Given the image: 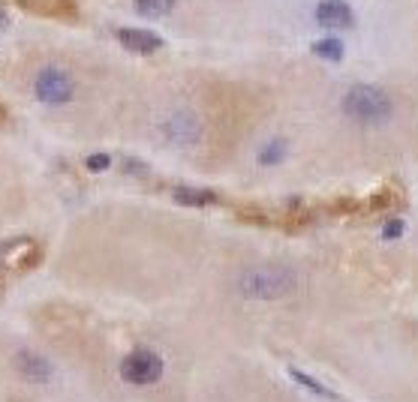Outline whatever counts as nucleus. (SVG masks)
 <instances>
[{
    "label": "nucleus",
    "mask_w": 418,
    "mask_h": 402,
    "mask_svg": "<svg viewBox=\"0 0 418 402\" xmlns=\"http://www.w3.org/2000/svg\"><path fill=\"white\" fill-rule=\"evenodd\" d=\"M392 112H394L392 99H388V94L379 87L356 85V87H349L346 96H343V114L361 126L385 123L388 117H392Z\"/></svg>",
    "instance_id": "f257e3e1"
},
{
    "label": "nucleus",
    "mask_w": 418,
    "mask_h": 402,
    "mask_svg": "<svg viewBox=\"0 0 418 402\" xmlns=\"http://www.w3.org/2000/svg\"><path fill=\"white\" fill-rule=\"evenodd\" d=\"M238 288H241L247 297L274 300V297H286L289 291L295 288V277H292L289 270H280V268L250 270V273H244V277H241Z\"/></svg>",
    "instance_id": "f03ea898"
},
{
    "label": "nucleus",
    "mask_w": 418,
    "mask_h": 402,
    "mask_svg": "<svg viewBox=\"0 0 418 402\" xmlns=\"http://www.w3.org/2000/svg\"><path fill=\"white\" fill-rule=\"evenodd\" d=\"M33 90H36V96H40L42 103L63 105V103H69V99H72V90H76V85H72V78H69L67 69L49 67V69H42L40 76H36Z\"/></svg>",
    "instance_id": "7ed1b4c3"
},
{
    "label": "nucleus",
    "mask_w": 418,
    "mask_h": 402,
    "mask_svg": "<svg viewBox=\"0 0 418 402\" xmlns=\"http://www.w3.org/2000/svg\"><path fill=\"white\" fill-rule=\"evenodd\" d=\"M121 376L130 385H153L162 376V358L148 349H139L121 360Z\"/></svg>",
    "instance_id": "20e7f679"
},
{
    "label": "nucleus",
    "mask_w": 418,
    "mask_h": 402,
    "mask_svg": "<svg viewBox=\"0 0 418 402\" xmlns=\"http://www.w3.org/2000/svg\"><path fill=\"white\" fill-rule=\"evenodd\" d=\"M18 6L42 18H60V21H76L78 6L72 0H18Z\"/></svg>",
    "instance_id": "39448f33"
},
{
    "label": "nucleus",
    "mask_w": 418,
    "mask_h": 402,
    "mask_svg": "<svg viewBox=\"0 0 418 402\" xmlns=\"http://www.w3.org/2000/svg\"><path fill=\"white\" fill-rule=\"evenodd\" d=\"M117 42L124 45V49H130L135 54H153L162 49V40L157 33L151 30H135V27H124V30H117Z\"/></svg>",
    "instance_id": "423d86ee"
},
{
    "label": "nucleus",
    "mask_w": 418,
    "mask_h": 402,
    "mask_svg": "<svg viewBox=\"0 0 418 402\" xmlns=\"http://www.w3.org/2000/svg\"><path fill=\"white\" fill-rule=\"evenodd\" d=\"M316 21L322 27H349L356 21V15H352L346 0H322V3L316 6Z\"/></svg>",
    "instance_id": "0eeeda50"
},
{
    "label": "nucleus",
    "mask_w": 418,
    "mask_h": 402,
    "mask_svg": "<svg viewBox=\"0 0 418 402\" xmlns=\"http://www.w3.org/2000/svg\"><path fill=\"white\" fill-rule=\"evenodd\" d=\"M166 139L169 141H175V144H193L199 139V123H196V117L193 114H187V112H178V114H172L169 121H166Z\"/></svg>",
    "instance_id": "6e6552de"
},
{
    "label": "nucleus",
    "mask_w": 418,
    "mask_h": 402,
    "mask_svg": "<svg viewBox=\"0 0 418 402\" xmlns=\"http://www.w3.org/2000/svg\"><path fill=\"white\" fill-rule=\"evenodd\" d=\"M15 363L22 367V376L33 378V381H49V376H51V367L40 358V354H33V351H18Z\"/></svg>",
    "instance_id": "1a4fd4ad"
},
{
    "label": "nucleus",
    "mask_w": 418,
    "mask_h": 402,
    "mask_svg": "<svg viewBox=\"0 0 418 402\" xmlns=\"http://www.w3.org/2000/svg\"><path fill=\"white\" fill-rule=\"evenodd\" d=\"M175 201L181 204H193V207H202V204H214L217 195L208 193V189H190V186H178L175 189Z\"/></svg>",
    "instance_id": "9d476101"
},
{
    "label": "nucleus",
    "mask_w": 418,
    "mask_h": 402,
    "mask_svg": "<svg viewBox=\"0 0 418 402\" xmlns=\"http://www.w3.org/2000/svg\"><path fill=\"white\" fill-rule=\"evenodd\" d=\"M289 378H292V381H298V385H301V387H307V390H310V394H316V396H325V399H337V394H334L331 387H325L322 381L310 378V376H307V372L295 369V367L289 369Z\"/></svg>",
    "instance_id": "9b49d317"
},
{
    "label": "nucleus",
    "mask_w": 418,
    "mask_h": 402,
    "mask_svg": "<svg viewBox=\"0 0 418 402\" xmlns=\"http://www.w3.org/2000/svg\"><path fill=\"white\" fill-rule=\"evenodd\" d=\"M172 6H175V0H135V9L144 18H162L172 12Z\"/></svg>",
    "instance_id": "f8f14e48"
},
{
    "label": "nucleus",
    "mask_w": 418,
    "mask_h": 402,
    "mask_svg": "<svg viewBox=\"0 0 418 402\" xmlns=\"http://www.w3.org/2000/svg\"><path fill=\"white\" fill-rule=\"evenodd\" d=\"M283 157H286V141L277 139V141H268L265 148H262L259 162H262V166H274V162H280Z\"/></svg>",
    "instance_id": "ddd939ff"
},
{
    "label": "nucleus",
    "mask_w": 418,
    "mask_h": 402,
    "mask_svg": "<svg viewBox=\"0 0 418 402\" xmlns=\"http://www.w3.org/2000/svg\"><path fill=\"white\" fill-rule=\"evenodd\" d=\"M313 51L325 60H340L343 58V42L340 40H319L313 45Z\"/></svg>",
    "instance_id": "4468645a"
},
{
    "label": "nucleus",
    "mask_w": 418,
    "mask_h": 402,
    "mask_svg": "<svg viewBox=\"0 0 418 402\" xmlns=\"http://www.w3.org/2000/svg\"><path fill=\"white\" fill-rule=\"evenodd\" d=\"M40 261H42V250L36 243H27V250H22V255H18L15 268L18 270H33Z\"/></svg>",
    "instance_id": "2eb2a0df"
},
{
    "label": "nucleus",
    "mask_w": 418,
    "mask_h": 402,
    "mask_svg": "<svg viewBox=\"0 0 418 402\" xmlns=\"http://www.w3.org/2000/svg\"><path fill=\"white\" fill-rule=\"evenodd\" d=\"M403 234V222L401 219H392V222H385V228H383V237L385 241H394V237H401Z\"/></svg>",
    "instance_id": "dca6fc26"
},
{
    "label": "nucleus",
    "mask_w": 418,
    "mask_h": 402,
    "mask_svg": "<svg viewBox=\"0 0 418 402\" xmlns=\"http://www.w3.org/2000/svg\"><path fill=\"white\" fill-rule=\"evenodd\" d=\"M108 166H112V159H108L106 153H97V157H87V168H90V171H106Z\"/></svg>",
    "instance_id": "f3484780"
},
{
    "label": "nucleus",
    "mask_w": 418,
    "mask_h": 402,
    "mask_svg": "<svg viewBox=\"0 0 418 402\" xmlns=\"http://www.w3.org/2000/svg\"><path fill=\"white\" fill-rule=\"evenodd\" d=\"M6 121V112H3V105H0V123H3Z\"/></svg>",
    "instance_id": "a211bd4d"
},
{
    "label": "nucleus",
    "mask_w": 418,
    "mask_h": 402,
    "mask_svg": "<svg viewBox=\"0 0 418 402\" xmlns=\"http://www.w3.org/2000/svg\"><path fill=\"white\" fill-rule=\"evenodd\" d=\"M0 291H3V268H0Z\"/></svg>",
    "instance_id": "6ab92c4d"
},
{
    "label": "nucleus",
    "mask_w": 418,
    "mask_h": 402,
    "mask_svg": "<svg viewBox=\"0 0 418 402\" xmlns=\"http://www.w3.org/2000/svg\"><path fill=\"white\" fill-rule=\"evenodd\" d=\"M0 24H6V15H3V9H0Z\"/></svg>",
    "instance_id": "aec40b11"
}]
</instances>
